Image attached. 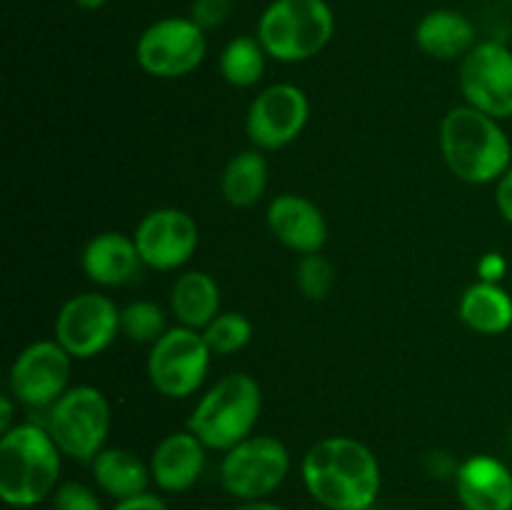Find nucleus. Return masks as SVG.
Listing matches in <instances>:
<instances>
[{"label": "nucleus", "mask_w": 512, "mask_h": 510, "mask_svg": "<svg viewBox=\"0 0 512 510\" xmlns=\"http://www.w3.org/2000/svg\"><path fill=\"white\" fill-rule=\"evenodd\" d=\"M210 358L213 353L200 330L175 325L150 345L148 378L165 398H190L205 383Z\"/></svg>", "instance_id": "8"}, {"label": "nucleus", "mask_w": 512, "mask_h": 510, "mask_svg": "<svg viewBox=\"0 0 512 510\" xmlns=\"http://www.w3.org/2000/svg\"><path fill=\"white\" fill-rule=\"evenodd\" d=\"M63 453L45 425L15 423L0 435V498L13 508H33L53 498Z\"/></svg>", "instance_id": "3"}, {"label": "nucleus", "mask_w": 512, "mask_h": 510, "mask_svg": "<svg viewBox=\"0 0 512 510\" xmlns=\"http://www.w3.org/2000/svg\"><path fill=\"white\" fill-rule=\"evenodd\" d=\"M45 430L60 453L80 463H93L110 433V403L93 385H70L48 408Z\"/></svg>", "instance_id": "6"}, {"label": "nucleus", "mask_w": 512, "mask_h": 510, "mask_svg": "<svg viewBox=\"0 0 512 510\" xmlns=\"http://www.w3.org/2000/svg\"><path fill=\"white\" fill-rule=\"evenodd\" d=\"M295 285L308 300H325L335 288V268L323 253L300 255L295 265Z\"/></svg>", "instance_id": "27"}, {"label": "nucleus", "mask_w": 512, "mask_h": 510, "mask_svg": "<svg viewBox=\"0 0 512 510\" xmlns=\"http://www.w3.org/2000/svg\"><path fill=\"white\" fill-rule=\"evenodd\" d=\"M508 273V260L500 253H485L483 258L478 260V278L483 283H500Z\"/></svg>", "instance_id": "30"}, {"label": "nucleus", "mask_w": 512, "mask_h": 510, "mask_svg": "<svg viewBox=\"0 0 512 510\" xmlns=\"http://www.w3.org/2000/svg\"><path fill=\"white\" fill-rule=\"evenodd\" d=\"M465 103L498 120L512 118V50L500 40H480L458 75Z\"/></svg>", "instance_id": "12"}, {"label": "nucleus", "mask_w": 512, "mask_h": 510, "mask_svg": "<svg viewBox=\"0 0 512 510\" xmlns=\"http://www.w3.org/2000/svg\"><path fill=\"white\" fill-rule=\"evenodd\" d=\"M80 10H100L108 5V0H73Z\"/></svg>", "instance_id": "35"}, {"label": "nucleus", "mask_w": 512, "mask_h": 510, "mask_svg": "<svg viewBox=\"0 0 512 510\" xmlns=\"http://www.w3.org/2000/svg\"><path fill=\"white\" fill-rule=\"evenodd\" d=\"M288 473V445L273 435H250L235 448L225 450L220 463V483L225 493L240 503L265 500L285 483Z\"/></svg>", "instance_id": "7"}, {"label": "nucleus", "mask_w": 512, "mask_h": 510, "mask_svg": "<svg viewBox=\"0 0 512 510\" xmlns=\"http://www.w3.org/2000/svg\"><path fill=\"white\" fill-rule=\"evenodd\" d=\"M208 53V35L193 18H160L140 33L135 60L153 78H185L195 73Z\"/></svg>", "instance_id": "9"}, {"label": "nucleus", "mask_w": 512, "mask_h": 510, "mask_svg": "<svg viewBox=\"0 0 512 510\" xmlns=\"http://www.w3.org/2000/svg\"><path fill=\"white\" fill-rule=\"evenodd\" d=\"M165 330H168V318L155 300H133L120 308V333L130 343L153 345Z\"/></svg>", "instance_id": "25"}, {"label": "nucleus", "mask_w": 512, "mask_h": 510, "mask_svg": "<svg viewBox=\"0 0 512 510\" xmlns=\"http://www.w3.org/2000/svg\"><path fill=\"white\" fill-rule=\"evenodd\" d=\"M455 493L465 510H512V470L493 455H470L455 470Z\"/></svg>", "instance_id": "16"}, {"label": "nucleus", "mask_w": 512, "mask_h": 510, "mask_svg": "<svg viewBox=\"0 0 512 510\" xmlns=\"http://www.w3.org/2000/svg\"><path fill=\"white\" fill-rule=\"evenodd\" d=\"M265 223L278 243L298 255L323 253L328 243V220L323 210L305 195L283 193L270 200Z\"/></svg>", "instance_id": "15"}, {"label": "nucleus", "mask_w": 512, "mask_h": 510, "mask_svg": "<svg viewBox=\"0 0 512 510\" xmlns=\"http://www.w3.org/2000/svg\"><path fill=\"white\" fill-rule=\"evenodd\" d=\"M265 63H268V53L260 45L258 35H238L225 43L218 68L225 83L233 88H253L263 80Z\"/></svg>", "instance_id": "24"}, {"label": "nucleus", "mask_w": 512, "mask_h": 510, "mask_svg": "<svg viewBox=\"0 0 512 510\" xmlns=\"http://www.w3.org/2000/svg\"><path fill=\"white\" fill-rule=\"evenodd\" d=\"M263 410V390L248 373H230L200 395L185 428L208 450H230L255 435Z\"/></svg>", "instance_id": "4"}, {"label": "nucleus", "mask_w": 512, "mask_h": 510, "mask_svg": "<svg viewBox=\"0 0 512 510\" xmlns=\"http://www.w3.org/2000/svg\"><path fill=\"white\" fill-rule=\"evenodd\" d=\"M170 313L175 315L178 325L203 330L223 313L218 280L203 270L180 273L170 288Z\"/></svg>", "instance_id": "20"}, {"label": "nucleus", "mask_w": 512, "mask_h": 510, "mask_svg": "<svg viewBox=\"0 0 512 510\" xmlns=\"http://www.w3.org/2000/svg\"><path fill=\"white\" fill-rule=\"evenodd\" d=\"M335 33V13L328 0H270L258 18L260 45L268 58L303 63L328 48Z\"/></svg>", "instance_id": "5"}, {"label": "nucleus", "mask_w": 512, "mask_h": 510, "mask_svg": "<svg viewBox=\"0 0 512 510\" xmlns=\"http://www.w3.org/2000/svg\"><path fill=\"white\" fill-rule=\"evenodd\" d=\"M268 190V160L263 150H240L225 163L220 175V193L233 208H253Z\"/></svg>", "instance_id": "23"}, {"label": "nucleus", "mask_w": 512, "mask_h": 510, "mask_svg": "<svg viewBox=\"0 0 512 510\" xmlns=\"http://www.w3.org/2000/svg\"><path fill=\"white\" fill-rule=\"evenodd\" d=\"M15 403H18V400H15L10 393H5L3 398H0V433H8V430L13 428Z\"/></svg>", "instance_id": "33"}, {"label": "nucleus", "mask_w": 512, "mask_h": 510, "mask_svg": "<svg viewBox=\"0 0 512 510\" xmlns=\"http://www.w3.org/2000/svg\"><path fill=\"white\" fill-rule=\"evenodd\" d=\"M300 470L308 493L328 510H370L383 483L373 450L350 435H328L310 445Z\"/></svg>", "instance_id": "1"}, {"label": "nucleus", "mask_w": 512, "mask_h": 510, "mask_svg": "<svg viewBox=\"0 0 512 510\" xmlns=\"http://www.w3.org/2000/svg\"><path fill=\"white\" fill-rule=\"evenodd\" d=\"M440 153L450 173L470 185L498 183L512 165V145L500 120L468 103L440 120Z\"/></svg>", "instance_id": "2"}, {"label": "nucleus", "mask_w": 512, "mask_h": 510, "mask_svg": "<svg viewBox=\"0 0 512 510\" xmlns=\"http://www.w3.org/2000/svg\"><path fill=\"white\" fill-rule=\"evenodd\" d=\"M90 473H93L95 485L115 500H128L148 493V485L153 480L150 463L125 448L100 450L90 463Z\"/></svg>", "instance_id": "21"}, {"label": "nucleus", "mask_w": 512, "mask_h": 510, "mask_svg": "<svg viewBox=\"0 0 512 510\" xmlns=\"http://www.w3.org/2000/svg\"><path fill=\"white\" fill-rule=\"evenodd\" d=\"M80 265L88 280H93L100 288H120L138 278L143 270V258H140L133 235L105 230L85 243Z\"/></svg>", "instance_id": "17"}, {"label": "nucleus", "mask_w": 512, "mask_h": 510, "mask_svg": "<svg viewBox=\"0 0 512 510\" xmlns=\"http://www.w3.org/2000/svg\"><path fill=\"white\" fill-rule=\"evenodd\" d=\"M495 205H498V213L503 215V220L512 225V165L495 183Z\"/></svg>", "instance_id": "31"}, {"label": "nucleus", "mask_w": 512, "mask_h": 510, "mask_svg": "<svg viewBox=\"0 0 512 510\" xmlns=\"http://www.w3.org/2000/svg\"><path fill=\"white\" fill-rule=\"evenodd\" d=\"M145 268L180 270L200 245V228L190 213L180 208L150 210L133 233Z\"/></svg>", "instance_id": "14"}, {"label": "nucleus", "mask_w": 512, "mask_h": 510, "mask_svg": "<svg viewBox=\"0 0 512 510\" xmlns=\"http://www.w3.org/2000/svg\"><path fill=\"white\" fill-rule=\"evenodd\" d=\"M205 445L188 428L170 433L155 445L150 455L153 483L165 493H185L205 470Z\"/></svg>", "instance_id": "18"}, {"label": "nucleus", "mask_w": 512, "mask_h": 510, "mask_svg": "<svg viewBox=\"0 0 512 510\" xmlns=\"http://www.w3.org/2000/svg\"><path fill=\"white\" fill-rule=\"evenodd\" d=\"M235 510H285L280 505L268 503V500H248V503H240Z\"/></svg>", "instance_id": "34"}, {"label": "nucleus", "mask_w": 512, "mask_h": 510, "mask_svg": "<svg viewBox=\"0 0 512 510\" xmlns=\"http://www.w3.org/2000/svg\"><path fill=\"white\" fill-rule=\"evenodd\" d=\"M458 315L473 333L503 335L512 328V295L500 283L478 280L460 295Z\"/></svg>", "instance_id": "22"}, {"label": "nucleus", "mask_w": 512, "mask_h": 510, "mask_svg": "<svg viewBox=\"0 0 512 510\" xmlns=\"http://www.w3.org/2000/svg\"><path fill=\"white\" fill-rule=\"evenodd\" d=\"M233 13V0H193L190 5V18L208 33L228 23Z\"/></svg>", "instance_id": "29"}, {"label": "nucleus", "mask_w": 512, "mask_h": 510, "mask_svg": "<svg viewBox=\"0 0 512 510\" xmlns=\"http://www.w3.org/2000/svg\"><path fill=\"white\" fill-rule=\"evenodd\" d=\"M73 355L58 340H35L18 353L8 373V393L25 408L48 410L70 388Z\"/></svg>", "instance_id": "11"}, {"label": "nucleus", "mask_w": 512, "mask_h": 510, "mask_svg": "<svg viewBox=\"0 0 512 510\" xmlns=\"http://www.w3.org/2000/svg\"><path fill=\"white\" fill-rule=\"evenodd\" d=\"M113 510H168V505H165V500L158 498V495L143 493L128 500H118Z\"/></svg>", "instance_id": "32"}, {"label": "nucleus", "mask_w": 512, "mask_h": 510, "mask_svg": "<svg viewBox=\"0 0 512 510\" xmlns=\"http://www.w3.org/2000/svg\"><path fill=\"white\" fill-rule=\"evenodd\" d=\"M53 510H103V503L93 488L78 480H68L53 493Z\"/></svg>", "instance_id": "28"}, {"label": "nucleus", "mask_w": 512, "mask_h": 510, "mask_svg": "<svg viewBox=\"0 0 512 510\" xmlns=\"http://www.w3.org/2000/svg\"><path fill=\"white\" fill-rule=\"evenodd\" d=\"M200 333L213 355H235L253 338V323L243 313L228 310V313H220L213 323L205 325Z\"/></svg>", "instance_id": "26"}, {"label": "nucleus", "mask_w": 512, "mask_h": 510, "mask_svg": "<svg viewBox=\"0 0 512 510\" xmlns=\"http://www.w3.org/2000/svg\"><path fill=\"white\" fill-rule=\"evenodd\" d=\"M415 43L435 60H463L478 45V30L460 10L435 8L415 25Z\"/></svg>", "instance_id": "19"}, {"label": "nucleus", "mask_w": 512, "mask_h": 510, "mask_svg": "<svg viewBox=\"0 0 512 510\" xmlns=\"http://www.w3.org/2000/svg\"><path fill=\"white\" fill-rule=\"evenodd\" d=\"M310 120V100L293 83L260 90L245 115V133L258 150H280L300 138Z\"/></svg>", "instance_id": "13"}, {"label": "nucleus", "mask_w": 512, "mask_h": 510, "mask_svg": "<svg viewBox=\"0 0 512 510\" xmlns=\"http://www.w3.org/2000/svg\"><path fill=\"white\" fill-rule=\"evenodd\" d=\"M53 335L75 360L105 353L120 335V308L103 293H78L60 305Z\"/></svg>", "instance_id": "10"}]
</instances>
